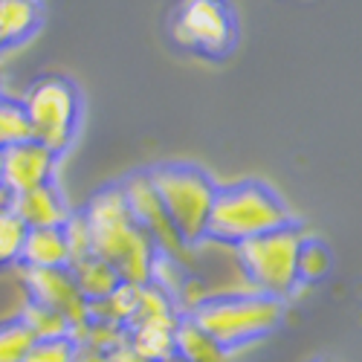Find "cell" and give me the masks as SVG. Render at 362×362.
Listing matches in <instances>:
<instances>
[{"mask_svg": "<svg viewBox=\"0 0 362 362\" xmlns=\"http://www.w3.org/2000/svg\"><path fill=\"white\" fill-rule=\"evenodd\" d=\"M163 362H183V359H180V356L174 354V356H168V359H163Z\"/></svg>", "mask_w": 362, "mask_h": 362, "instance_id": "26", "label": "cell"}, {"mask_svg": "<svg viewBox=\"0 0 362 362\" xmlns=\"http://www.w3.org/2000/svg\"><path fill=\"white\" fill-rule=\"evenodd\" d=\"M334 269V252H330L327 240L319 235H310L305 229L296 250V279L298 284H319Z\"/></svg>", "mask_w": 362, "mask_h": 362, "instance_id": "17", "label": "cell"}, {"mask_svg": "<svg viewBox=\"0 0 362 362\" xmlns=\"http://www.w3.org/2000/svg\"><path fill=\"white\" fill-rule=\"evenodd\" d=\"M174 354L183 362H232L229 351H223L212 337L203 334V330L192 319H180L177 322Z\"/></svg>", "mask_w": 362, "mask_h": 362, "instance_id": "16", "label": "cell"}, {"mask_svg": "<svg viewBox=\"0 0 362 362\" xmlns=\"http://www.w3.org/2000/svg\"><path fill=\"white\" fill-rule=\"evenodd\" d=\"M58 157L38 139H23L18 145L4 148V189L9 194H21L38 189L55 180Z\"/></svg>", "mask_w": 362, "mask_h": 362, "instance_id": "10", "label": "cell"}, {"mask_svg": "<svg viewBox=\"0 0 362 362\" xmlns=\"http://www.w3.org/2000/svg\"><path fill=\"white\" fill-rule=\"evenodd\" d=\"M23 139H33V125H29L23 102L0 93V151Z\"/></svg>", "mask_w": 362, "mask_h": 362, "instance_id": "19", "label": "cell"}, {"mask_svg": "<svg viewBox=\"0 0 362 362\" xmlns=\"http://www.w3.org/2000/svg\"><path fill=\"white\" fill-rule=\"evenodd\" d=\"M70 273L76 279L78 293L90 301V305H93V301L107 298L119 284H122V279L116 276V269L107 261H102L99 255H87V258L70 264Z\"/></svg>", "mask_w": 362, "mask_h": 362, "instance_id": "15", "label": "cell"}, {"mask_svg": "<svg viewBox=\"0 0 362 362\" xmlns=\"http://www.w3.org/2000/svg\"><path fill=\"white\" fill-rule=\"evenodd\" d=\"M23 107L33 125V139L47 145L55 157H62L76 142V134L81 128L84 99L81 90L70 76L47 73L38 76L23 93Z\"/></svg>", "mask_w": 362, "mask_h": 362, "instance_id": "6", "label": "cell"}, {"mask_svg": "<svg viewBox=\"0 0 362 362\" xmlns=\"http://www.w3.org/2000/svg\"><path fill=\"white\" fill-rule=\"evenodd\" d=\"M148 180L163 203V212L174 226L180 244H203L218 192L215 177L194 163H163L148 168Z\"/></svg>", "mask_w": 362, "mask_h": 362, "instance_id": "3", "label": "cell"}, {"mask_svg": "<svg viewBox=\"0 0 362 362\" xmlns=\"http://www.w3.org/2000/svg\"><path fill=\"white\" fill-rule=\"evenodd\" d=\"M76 339L58 337V339H35L33 348L26 351L23 362H73L76 356Z\"/></svg>", "mask_w": 362, "mask_h": 362, "instance_id": "22", "label": "cell"}, {"mask_svg": "<svg viewBox=\"0 0 362 362\" xmlns=\"http://www.w3.org/2000/svg\"><path fill=\"white\" fill-rule=\"evenodd\" d=\"M9 209L23 221L26 229H44V226H64L70 221V206L64 200V192L58 183H44L38 189H29L21 194H12Z\"/></svg>", "mask_w": 362, "mask_h": 362, "instance_id": "11", "label": "cell"}, {"mask_svg": "<svg viewBox=\"0 0 362 362\" xmlns=\"http://www.w3.org/2000/svg\"><path fill=\"white\" fill-rule=\"evenodd\" d=\"M119 189H122L125 194V203H128V212L131 218L136 221V226L154 240V247L168 252V255H177L180 250H186L183 244H180V238L174 232V226L168 223L165 212H163V203L154 192V186H151L148 180V171H136L131 177H125L122 183H119Z\"/></svg>", "mask_w": 362, "mask_h": 362, "instance_id": "9", "label": "cell"}, {"mask_svg": "<svg viewBox=\"0 0 362 362\" xmlns=\"http://www.w3.org/2000/svg\"><path fill=\"white\" fill-rule=\"evenodd\" d=\"M35 337L21 319L0 322V362H23Z\"/></svg>", "mask_w": 362, "mask_h": 362, "instance_id": "21", "label": "cell"}, {"mask_svg": "<svg viewBox=\"0 0 362 362\" xmlns=\"http://www.w3.org/2000/svg\"><path fill=\"white\" fill-rule=\"evenodd\" d=\"M81 218L90 229L93 255L107 261L122 284H151L157 269V247L131 218L125 194L119 183L99 189L81 209Z\"/></svg>", "mask_w": 362, "mask_h": 362, "instance_id": "1", "label": "cell"}, {"mask_svg": "<svg viewBox=\"0 0 362 362\" xmlns=\"http://www.w3.org/2000/svg\"><path fill=\"white\" fill-rule=\"evenodd\" d=\"M290 223H298V218L293 215L287 200L264 180L247 177L218 186L212 215H209L206 226V240L235 250L250 238Z\"/></svg>", "mask_w": 362, "mask_h": 362, "instance_id": "2", "label": "cell"}, {"mask_svg": "<svg viewBox=\"0 0 362 362\" xmlns=\"http://www.w3.org/2000/svg\"><path fill=\"white\" fill-rule=\"evenodd\" d=\"M107 362H148L145 356H139L128 342H122L119 348H113L110 354H107Z\"/></svg>", "mask_w": 362, "mask_h": 362, "instance_id": "23", "label": "cell"}, {"mask_svg": "<svg viewBox=\"0 0 362 362\" xmlns=\"http://www.w3.org/2000/svg\"><path fill=\"white\" fill-rule=\"evenodd\" d=\"M23 238H26L23 221L12 212L9 206H4V209H0V269L21 264Z\"/></svg>", "mask_w": 362, "mask_h": 362, "instance_id": "20", "label": "cell"}, {"mask_svg": "<svg viewBox=\"0 0 362 362\" xmlns=\"http://www.w3.org/2000/svg\"><path fill=\"white\" fill-rule=\"evenodd\" d=\"M23 284H26L29 301H38V305L62 313L70 322L73 334L90 322V301L78 293L70 267H64V269H23Z\"/></svg>", "mask_w": 362, "mask_h": 362, "instance_id": "8", "label": "cell"}, {"mask_svg": "<svg viewBox=\"0 0 362 362\" xmlns=\"http://www.w3.org/2000/svg\"><path fill=\"white\" fill-rule=\"evenodd\" d=\"M305 235L301 223H290L273 232H264L258 238H250L235 247V258L244 269L247 281L255 287V293L269 298H287L296 287V250Z\"/></svg>", "mask_w": 362, "mask_h": 362, "instance_id": "7", "label": "cell"}, {"mask_svg": "<svg viewBox=\"0 0 362 362\" xmlns=\"http://www.w3.org/2000/svg\"><path fill=\"white\" fill-rule=\"evenodd\" d=\"M41 23V0H0V52L26 44Z\"/></svg>", "mask_w": 362, "mask_h": 362, "instance_id": "14", "label": "cell"}, {"mask_svg": "<svg viewBox=\"0 0 362 362\" xmlns=\"http://www.w3.org/2000/svg\"><path fill=\"white\" fill-rule=\"evenodd\" d=\"M21 322L33 330L35 339H58V337H73V327L70 322L55 313L44 305H38V301H26V308L21 313Z\"/></svg>", "mask_w": 362, "mask_h": 362, "instance_id": "18", "label": "cell"}, {"mask_svg": "<svg viewBox=\"0 0 362 362\" xmlns=\"http://www.w3.org/2000/svg\"><path fill=\"white\" fill-rule=\"evenodd\" d=\"M0 189H4V151H0Z\"/></svg>", "mask_w": 362, "mask_h": 362, "instance_id": "25", "label": "cell"}, {"mask_svg": "<svg viewBox=\"0 0 362 362\" xmlns=\"http://www.w3.org/2000/svg\"><path fill=\"white\" fill-rule=\"evenodd\" d=\"M189 319L223 351H235L273 334L284 319V301L261 293L212 296L197 301Z\"/></svg>", "mask_w": 362, "mask_h": 362, "instance_id": "5", "label": "cell"}, {"mask_svg": "<svg viewBox=\"0 0 362 362\" xmlns=\"http://www.w3.org/2000/svg\"><path fill=\"white\" fill-rule=\"evenodd\" d=\"M177 322H180L177 313L131 322L125 327V342L139 356H145L148 362H163V359L174 356V330H177Z\"/></svg>", "mask_w": 362, "mask_h": 362, "instance_id": "12", "label": "cell"}, {"mask_svg": "<svg viewBox=\"0 0 362 362\" xmlns=\"http://www.w3.org/2000/svg\"><path fill=\"white\" fill-rule=\"evenodd\" d=\"M73 362H107V354L99 351V348H90V345H76V356Z\"/></svg>", "mask_w": 362, "mask_h": 362, "instance_id": "24", "label": "cell"}, {"mask_svg": "<svg viewBox=\"0 0 362 362\" xmlns=\"http://www.w3.org/2000/svg\"><path fill=\"white\" fill-rule=\"evenodd\" d=\"M21 264H23V269H64V267H70V244H67L64 226L26 229Z\"/></svg>", "mask_w": 362, "mask_h": 362, "instance_id": "13", "label": "cell"}, {"mask_svg": "<svg viewBox=\"0 0 362 362\" xmlns=\"http://www.w3.org/2000/svg\"><path fill=\"white\" fill-rule=\"evenodd\" d=\"M165 38L200 62H226L238 49L240 23L229 0H174L165 15Z\"/></svg>", "mask_w": 362, "mask_h": 362, "instance_id": "4", "label": "cell"}]
</instances>
